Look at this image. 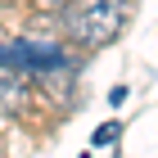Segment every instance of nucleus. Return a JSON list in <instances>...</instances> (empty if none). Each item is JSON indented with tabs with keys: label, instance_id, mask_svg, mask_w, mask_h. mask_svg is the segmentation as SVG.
I'll return each instance as SVG.
<instances>
[{
	"label": "nucleus",
	"instance_id": "2",
	"mask_svg": "<svg viewBox=\"0 0 158 158\" xmlns=\"http://www.w3.org/2000/svg\"><path fill=\"white\" fill-rule=\"evenodd\" d=\"M23 104H27V81H23V73L0 59V109H23Z\"/></svg>",
	"mask_w": 158,
	"mask_h": 158
},
{
	"label": "nucleus",
	"instance_id": "1",
	"mask_svg": "<svg viewBox=\"0 0 158 158\" xmlns=\"http://www.w3.org/2000/svg\"><path fill=\"white\" fill-rule=\"evenodd\" d=\"M122 18H127V5L122 0H63V23H68V36L77 45L95 50L109 45L118 36Z\"/></svg>",
	"mask_w": 158,
	"mask_h": 158
},
{
	"label": "nucleus",
	"instance_id": "3",
	"mask_svg": "<svg viewBox=\"0 0 158 158\" xmlns=\"http://www.w3.org/2000/svg\"><path fill=\"white\" fill-rule=\"evenodd\" d=\"M36 5H41V9H45V14H54V9H63V0H36Z\"/></svg>",
	"mask_w": 158,
	"mask_h": 158
}]
</instances>
